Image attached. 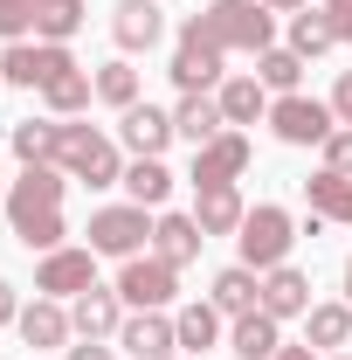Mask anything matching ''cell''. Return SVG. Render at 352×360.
I'll return each mask as SVG.
<instances>
[{
    "label": "cell",
    "instance_id": "7bdbcfd3",
    "mask_svg": "<svg viewBox=\"0 0 352 360\" xmlns=\"http://www.w3.org/2000/svg\"><path fill=\"white\" fill-rule=\"evenodd\" d=\"M346 305H352V257H346Z\"/></svg>",
    "mask_w": 352,
    "mask_h": 360
},
{
    "label": "cell",
    "instance_id": "60d3db41",
    "mask_svg": "<svg viewBox=\"0 0 352 360\" xmlns=\"http://www.w3.org/2000/svg\"><path fill=\"white\" fill-rule=\"evenodd\" d=\"M276 360H318V347H311V340L304 347H276Z\"/></svg>",
    "mask_w": 352,
    "mask_h": 360
},
{
    "label": "cell",
    "instance_id": "d4e9b609",
    "mask_svg": "<svg viewBox=\"0 0 352 360\" xmlns=\"http://www.w3.org/2000/svg\"><path fill=\"white\" fill-rule=\"evenodd\" d=\"M215 97H221V118H228V125H256V118H269V90H263V77H228Z\"/></svg>",
    "mask_w": 352,
    "mask_h": 360
},
{
    "label": "cell",
    "instance_id": "603a6c76",
    "mask_svg": "<svg viewBox=\"0 0 352 360\" xmlns=\"http://www.w3.org/2000/svg\"><path fill=\"white\" fill-rule=\"evenodd\" d=\"M304 201L318 222H352V174H332V167H318L304 180Z\"/></svg>",
    "mask_w": 352,
    "mask_h": 360
},
{
    "label": "cell",
    "instance_id": "e575fe53",
    "mask_svg": "<svg viewBox=\"0 0 352 360\" xmlns=\"http://www.w3.org/2000/svg\"><path fill=\"white\" fill-rule=\"evenodd\" d=\"M35 35V0H0V42H28Z\"/></svg>",
    "mask_w": 352,
    "mask_h": 360
},
{
    "label": "cell",
    "instance_id": "9a60e30c",
    "mask_svg": "<svg viewBox=\"0 0 352 360\" xmlns=\"http://www.w3.org/2000/svg\"><path fill=\"white\" fill-rule=\"evenodd\" d=\"M69 326H76V340H111V333L125 326V298H118V284H111V291L90 284L83 298H69Z\"/></svg>",
    "mask_w": 352,
    "mask_h": 360
},
{
    "label": "cell",
    "instance_id": "ee69618b",
    "mask_svg": "<svg viewBox=\"0 0 352 360\" xmlns=\"http://www.w3.org/2000/svg\"><path fill=\"white\" fill-rule=\"evenodd\" d=\"M332 360H346V354H332Z\"/></svg>",
    "mask_w": 352,
    "mask_h": 360
},
{
    "label": "cell",
    "instance_id": "9c48e42d",
    "mask_svg": "<svg viewBox=\"0 0 352 360\" xmlns=\"http://www.w3.org/2000/svg\"><path fill=\"white\" fill-rule=\"evenodd\" d=\"M90 284H97V250H69V243H62V250H48L42 270H35V291H42V298H62V305L83 298Z\"/></svg>",
    "mask_w": 352,
    "mask_h": 360
},
{
    "label": "cell",
    "instance_id": "4fadbf2b",
    "mask_svg": "<svg viewBox=\"0 0 352 360\" xmlns=\"http://www.w3.org/2000/svg\"><path fill=\"white\" fill-rule=\"evenodd\" d=\"M118 347L132 360H173L180 354V333H173V312H132L118 326Z\"/></svg>",
    "mask_w": 352,
    "mask_h": 360
},
{
    "label": "cell",
    "instance_id": "83f0119b",
    "mask_svg": "<svg viewBox=\"0 0 352 360\" xmlns=\"http://www.w3.org/2000/svg\"><path fill=\"white\" fill-rule=\"evenodd\" d=\"M90 97H97V77H90V70H62V77L42 90V104L55 111V118H76V111H90Z\"/></svg>",
    "mask_w": 352,
    "mask_h": 360
},
{
    "label": "cell",
    "instance_id": "ffe728a7",
    "mask_svg": "<svg viewBox=\"0 0 352 360\" xmlns=\"http://www.w3.org/2000/svg\"><path fill=\"white\" fill-rule=\"evenodd\" d=\"M201 243H208V236H201L194 215H166V208H159V222H152V257H159V264L187 270L194 257H201Z\"/></svg>",
    "mask_w": 352,
    "mask_h": 360
},
{
    "label": "cell",
    "instance_id": "8d00e7d4",
    "mask_svg": "<svg viewBox=\"0 0 352 360\" xmlns=\"http://www.w3.org/2000/svg\"><path fill=\"white\" fill-rule=\"evenodd\" d=\"M325 21H332L339 42H352V0H325Z\"/></svg>",
    "mask_w": 352,
    "mask_h": 360
},
{
    "label": "cell",
    "instance_id": "7402d4cb",
    "mask_svg": "<svg viewBox=\"0 0 352 360\" xmlns=\"http://www.w3.org/2000/svg\"><path fill=\"white\" fill-rule=\"evenodd\" d=\"M201 201H194V222H201V236H235L242 229V215H249V201L235 194V187H194Z\"/></svg>",
    "mask_w": 352,
    "mask_h": 360
},
{
    "label": "cell",
    "instance_id": "8fae6325",
    "mask_svg": "<svg viewBox=\"0 0 352 360\" xmlns=\"http://www.w3.org/2000/svg\"><path fill=\"white\" fill-rule=\"evenodd\" d=\"M62 194H69V174L62 167H21V180L7 187V222H28V215L62 208Z\"/></svg>",
    "mask_w": 352,
    "mask_h": 360
},
{
    "label": "cell",
    "instance_id": "ac0fdd59",
    "mask_svg": "<svg viewBox=\"0 0 352 360\" xmlns=\"http://www.w3.org/2000/svg\"><path fill=\"white\" fill-rule=\"evenodd\" d=\"M208 305H215L221 319L256 312V305H263V270H249V264H228V270H215V291H208Z\"/></svg>",
    "mask_w": 352,
    "mask_h": 360
},
{
    "label": "cell",
    "instance_id": "d6986e66",
    "mask_svg": "<svg viewBox=\"0 0 352 360\" xmlns=\"http://www.w3.org/2000/svg\"><path fill=\"white\" fill-rule=\"evenodd\" d=\"M173 132L187 139L194 153H201L208 139H221V132H228V118H221V97H215V90H187V97H180V111H173Z\"/></svg>",
    "mask_w": 352,
    "mask_h": 360
},
{
    "label": "cell",
    "instance_id": "d590c367",
    "mask_svg": "<svg viewBox=\"0 0 352 360\" xmlns=\"http://www.w3.org/2000/svg\"><path fill=\"white\" fill-rule=\"evenodd\" d=\"M318 153H325V167H332V174H352V125H339Z\"/></svg>",
    "mask_w": 352,
    "mask_h": 360
},
{
    "label": "cell",
    "instance_id": "4316f807",
    "mask_svg": "<svg viewBox=\"0 0 352 360\" xmlns=\"http://www.w3.org/2000/svg\"><path fill=\"white\" fill-rule=\"evenodd\" d=\"M173 333H180V354H208V347H221V312L208 298H194L173 312Z\"/></svg>",
    "mask_w": 352,
    "mask_h": 360
},
{
    "label": "cell",
    "instance_id": "5bb4252c",
    "mask_svg": "<svg viewBox=\"0 0 352 360\" xmlns=\"http://www.w3.org/2000/svg\"><path fill=\"white\" fill-rule=\"evenodd\" d=\"M159 35H166L159 0H118V7H111V42L125 49V56H145Z\"/></svg>",
    "mask_w": 352,
    "mask_h": 360
},
{
    "label": "cell",
    "instance_id": "f35d334b",
    "mask_svg": "<svg viewBox=\"0 0 352 360\" xmlns=\"http://www.w3.org/2000/svg\"><path fill=\"white\" fill-rule=\"evenodd\" d=\"M14 319H21V298H14V284L0 277V326H14Z\"/></svg>",
    "mask_w": 352,
    "mask_h": 360
},
{
    "label": "cell",
    "instance_id": "836d02e7",
    "mask_svg": "<svg viewBox=\"0 0 352 360\" xmlns=\"http://www.w3.org/2000/svg\"><path fill=\"white\" fill-rule=\"evenodd\" d=\"M14 236H21V250H62V236H69V222H62V208H48V215H28V222H14Z\"/></svg>",
    "mask_w": 352,
    "mask_h": 360
},
{
    "label": "cell",
    "instance_id": "484cf974",
    "mask_svg": "<svg viewBox=\"0 0 352 360\" xmlns=\"http://www.w3.org/2000/svg\"><path fill=\"white\" fill-rule=\"evenodd\" d=\"M118 187L132 194L138 208H152V215H159V208H166V194H173V167H166V160H132Z\"/></svg>",
    "mask_w": 352,
    "mask_h": 360
},
{
    "label": "cell",
    "instance_id": "f6af8a7d",
    "mask_svg": "<svg viewBox=\"0 0 352 360\" xmlns=\"http://www.w3.org/2000/svg\"><path fill=\"white\" fill-rule=\"evenodd\" d=\"M173 360H180V354H173Z\"/></svg>",
    "mask_w": 352,
    "mask_h": 360
},
{
    "label": "cell",
    "instance_id": "7c38bea8",
    "mask_svg": "<svg viewBox=\"0 0 352 360\" xmlns=\"http://www.w3.org/2000/svg\"><path fill=\"white\" fill-rule=\"evenodd\" d=\"M242 174H249V139L228 125L221 139H208V146L194 153V174L187 180H194V187H235Z\"/></svg>",
    "mask_w": 352,
    "mask_h": 360
},
{
    "label": "cell",
    "instance_id": "44dd1931",
    "mask_svg": "<svg viewBox=\"0 0 352 360\" xmlns=\"http://www.w3.org/2000/svg\"><path fill=\"white\" fill-rule=\"evenodd\" d=\"M263 312L269 319H304L311 312V277H304V270H290V264L263 270Z\"/></svg>",
    "mask_w": 352,
    "mask_h": 360
},
{
    "label": "cell",
    "instance_id": "2e32d148",
    "mask_svg": "<svg viewBox=\"0 0 352 360\" xmlns=\"http://www.w3.org/2000/svg\"><path fill=\"white\" fill-rule=\"evenodd\" d=\"M14 326H21L28 354L69 347V333H76V326H69V305H62V298H35V305H21V319H14Z\"/></svg>",
    "mask_w": 352,
    "mask_h": 360
},
{
    "label": "cell",
    "instance_id": "1f68e13d",
    "mask_svg": "<svg viewBox=\"0 0 352 360\" xmlns=\"http://www.w3.org/2000/svg\"><path fill=\"white\" fill-rule=\"evenodd\" d=\"M290 49L297 56H325V49H339V35H332V21H325V7H304V14H290Z\"/></svg>",
    "mask_w": 352,
    "mask_h": 360
},
{
    "label": "cell",
    "instance_id": "5b68a950",
    "mask_svg": "<svg viewBox=\"0 0 352 360\" xmlns=\"http://www.w3.org/2000/svg\"><path fill=\"white\" fill-rule=\"evenodd\" d=\"M269 132L283 139V146H325V139L339 132V111H332V97H304V90H290V97L269 104Z\"/></svg>",
    "mask_w": 352,
    "mask_h": 360
},
{
    "label": "cell",
    "instance_id": "ba28073f",
    "mask_svg": "<svg viewBox=\"0 0 352 360\" xmlns=\"http://www.w3.org/2000/svg\"><path fill=\"white\" fill-rule=\"evenodd\" d=\"M221 63H228V56H221V49L187 21V28H180V42H173V70H166V77H173L180 90H221V84H228V77H221Z\"/></svg>",
    "mask_w": 352,
    "mask_h": 360
},
{
    "label": "cell",
    "instance_id": "d6a6232c",
    "mask_svg": "<svg viewBox=\"0 0 352 360\" xmlns=\"http://www.w3.org/2000/svg\"><path fill=\"white\" fill-rule=\"evenodd\" d=\"M97 97H104V104H118V111H132V104H138V70L125 63V56L97 70Z\"/></svg>",
    "mask_w": 352,
    "mask_h": 360
},
{
    "label": "cell",
    "instance_id": "e0dca14e",
    "mask_svg": "<svg viewBox=\"0 0 352 360\" xmlns=\"http://www.w3.org/2000/svg\"><path fill=\"white\" fill-rule=\"evenodd\" d=\"M276 347H283V319H269L263 305L228 319V354L235 360H276Z\"/></svg>",
    "mask_w": 352,
    "mask_h": 360
},
{
    "label": "cell",
    "instance_id": "8992f818",
    "mask_svg": "<svg viewBox=\"0 0 352 360\" xmlns=\"http://www.w3.org/2000/svg\"><path fill=\"white\" fill-rule=\"evenodd\" d=\"M118 298H125V312H166L180 298V270L159 264L152 250L145 257H125V270H118Z\"/></svg>",
    "mask_w": 352,
    "mask_h": 360
},
{
    "label": "cell",
    "instance_id": "4dcf8cb0",
    "mask_svg": "<svg viewBox=\"0 0 352 360\" xmlns=\"http://www.w3.org/2000/svg\"><path fill=\"white\" fill-rule=\"evenodd\" d=\"M256 77H263V90L290 97V90L304 84V56H297V49H263V56H256Z\"/></svg>",
    "mask_w": 352,
    "mask_h": 360
},
{
    "label": "cell",
    "instance_id": "ab89813d",
    "mask_svg": "<svg viewBox=\"0 0 352 360\" xmlns=\"http://www.w3.org/2000/svg\"><path fill=\"white\" fill-rule=\"evenodd\" d=\"M69 360H118V354H111L104 340H83V347H69Z\"/></svg>",
    "mask_w": 352,
    "mask_h": 360
},
{
    "label": "cell",
    "instance_id": "f1b7e54d",
    "mask_svg": "<svg viewBox=\"0 0 352 360\" xmlns=\"http://www.w3.org/2000/svg\"><path fill=\"white\" fill-rule=\"evenodd\" d=\"M304 333H311L318 354L346 347V340H352V305H311V312H304Z\"/></svg>",
    "mask_w": 352,
    "mask_h": 360
},
{
    "label": "cell",
    "instance_id": "30bf717a",
    "mask_svg": "<svg viewBox=\"0 0 352 360\" xmlns=\"http://www.w3.org/2000/svg\"><path fill=\"white\" fill-rule=\"evenodd\" d=\"M173 139H180L173 132V111H159V104H145V97H138L132 111H118V146H125L132 160H159Z\"/></svg>",
    "mask_w": 352,
    "mask_h": 360
},
{
    "label": "cell",
    "instance_id": "52a82bcc",
    "mask_svg": "<svg viewBox=\"0 0 352 360\" xmlns=\"http://www.w3.org/2000/svg\"><path fill=\"white\" fill-rule=\"evenodd\" d=\"M62 70H76L69 42H7V56H0V84L14 90H48Z\"/></svg>",
    "mask_w": 352,
    "mask_h": 360
},
{
    "label": "cell",
    "instance_id": "6da1fadb",
    "mask_svg": "<svg viewBox=\"0 0 352 360\" xmlns=\"http://www.w3.org/2000/svg\"><path fill=\"white\" fill-rule=\"evenodd\" d=\"M194 28L221 56H263V49H276V14H269L263 0H208L194 14Z\"/></svg>",
    "mask_w": 352,
    "mask_h": 360
},
{
    "label": "cell",
    "instance_id": "74e56055",
    "mask_svg": "<svg viewBox=\"0 0 352 360\" xmlns=\"http://www.w3.org/2000/svg\"><path fill=\"white\" fill-rule=\"evenodd\" d=\"M332 111H339V125H352V70L332 84Z\"/></svg>",
    "mask_w": 352,
    "mask_h": 360
},
{
    "label": "cell",
    "instance_id": "7a4b0ae2",
    "mask_svg": "<svg viewBox=\"0 0 352 360\" xmlns=\"http://www.w3.org/2000/svg\"><path fill=\"white\" fill-rule=\"evenodd\" d=\"M55 167L83 187H118L125 180V160H118V139H104L97 125H76L62 118V146H55Z\"/></svg>",
    "mask_w": 352,
    "mask_h": 360
},
{
    "label": "cell",
    "instance_id": "3957f363",
    "mask_svg": "<svg viewBox=\"0 0 352 360\" xmlns=\"http://www.w3.org/2000/svg\"><path fill=\"white\" fill-rule=\"evenodd\" d=\"M290 243H297V222H290V208H276V201L249 208L242 229H235V250H242L249 270H276L283 257H290Z\"/></svg>",
    "mask_w": 352,
    "mask_h": 360
},
{
    "label": "cell",
    "instance_id": "277c9868",
    "mask_svg": "<svg viewBox=\"0 0 352 360\" xmlns=\"http://www.w3.org/2000/svg\"><path fill=\"white\" fill-rule=\"evenodd\" d=\"M152 222H159V215L138 208V201L97 208V215H90V250H97V257H118V264H125V257H145V250H152Z\"/></svg>",
    "mask_w": 352,
    "mask_h": 360
},
{
    "label": "cell",
    "instance_id": "f546056e",
    "mask_svg": "<svg viewBox=\"0 0 352 360\" xmlns=\"http://www.w3.org/2000/svg\"><path fill=\"white\" fill-rule=\"evenodd\" d=\"M83 28V0H35V42H69Z\"/></svg>",
    "mask_w": 352,
    "mask_h": 360
},
{
    "label": "cell",
    "instance_id": "b9f144b4",
    "mask_svg": "<svg viewBox=\"0 0 352 360\" xmlns=\"http://www.w3.org/2000/svg\"><path fill=\"white\" fill-rule=\"evenodd\" d=\"M263 7H269V14H304L311 0H263Z\"/></svg>",
    "mask_w": 352,
    "mask_h": 360
},
{
    "label": "cell",
    "instance_id": "cb8c5ba5",
    "mask_svg": "<svg viewBox=\"0 0 352 360\" xmlns=\"http://www.w3.org/2000/svg\"><path fill=\"white\" fill-rule=\"evenodd\" d=\"M14 160L21 167H55V146H62V118H21L14 125Z\"/></svg>",
    "mask_w": 352,
    "mask_h": 360
}]
</instances>
